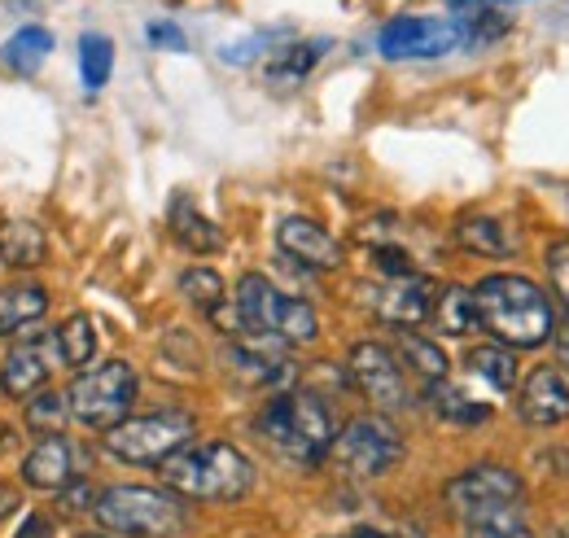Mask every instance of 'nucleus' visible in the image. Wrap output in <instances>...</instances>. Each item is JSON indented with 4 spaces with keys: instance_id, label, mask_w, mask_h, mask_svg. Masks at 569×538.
I'll use <instances>...</instances> for the list:
<instances>
[{
    "instance_id": "nucleus-4",
    "label": "nucleus",
    "mask_w": 569,
    "mask_h": 538,
    "mask_svg": "<svg viewBox=\"0 0 569 538\" xmlns=\"http://www.w3.org/2000/svg\"><path fill=\"white\" fill-rule=\"evenodd\" d=\"M237 320H241V337H268L277 346H307L320 337L316 307L277 289L259 271L237 280Z\"/></svg>"
},
{
    "instance_id": "nucleus-21",
    "label": "nucleus",
    "mask_w": 569,
    "mask_h": 538,
    "mask_svg": "<svg viewBox=\"0 0 569 538\" xmlns=\"http://www.w3.org/2000/svg\"><path fill=\"white\" fill-rule=\"evenodd\" d=\"M49 311V293L40 285H4L0 289V337L36 325Z\"/></svg>"
},
{
    "instance_id": "nucleus-6",
    "label": "nucleus",
    "mask_w": 569,
    "mask_h": 538,
    "mask_svg": "<svg viewBox=\"0 0 569 538\" xmlns=\"http://www.w3.org/2000/svg\"><path fill=\"white\" fill-rule=\"evenodd\" d=\"M137 390H141L137 368L128 359H110V363L88 368V372L74 377L71 390H67V407L83 429L110 434L114 425L128 420V411L137 404Z\"/></svg>"
},
{
    "instance_id": "nucleus-16",
    "label": "nucleus",
    "mask_w": 569,
    "mask_h": 538,
    "mask_svg": "<svg viewBox=\"0 0 569 538\" xmlns=\"http://www.w3.org/2000/svg\"><path fill=\"white\" fill-rule=\"evenodd\" d=\"M223 359H228V372L237 381L254 386V390H272V386L289 381V372H293L281 355H277V341H268V337H237L223 350Z\"/></svg>"
},
{
    "instance_id": "nucleus-23",
    "label": "nucleus",
    "mask_w": 569,
    "mask_h": 538,
    "mask_svg": "<svg viewBox=\"0 0 569 538\" xmlns=\"http://www.w3.org/2000/svg\"><path fill=\"white\" fill-rule=\"evenodd\" d=\"M53 53V31L49 27H22L4 40L0 49V62L13 70V74H36L44 67V58Z\"/></svg>"
},
{
    "instance_id": "nucleus-37",
    "label": "nucleus",
    "mask_w": 569,
    "mask_h": 538,
    "mask_svg": "<svg viewBox=\"0 0 569 538\" xmlns=\"http://www.w3.org/2000/svg\"><path fill=\"white\" fill-rule=\"evenodd\" d=\"M18 538H53V521H49V517H40V512H31V517L22 521Z\"/></svg>"
},
{
    "instance_id": "nucleus-8",
    "label": "nucleus",
    "mask_w": 569,
    "mask_h": 538,
    "mask_svg": "<svg viewBox=\"0 0 569 538\" xmlns=\"http://www.w3.org/2000/svg\"><path fill=\"white\" fill-rule=\"evenodd\" d=\"M473 44L469 18L465 13H447V18H395L377 31V53L390 62H426V58H447L456 49Z\"/></svg>"
},
{
    "instance_id": "nucleus-36",
    "label": "nucleus",
    "mask_w": 569,
    "mask_h": 538,
    "mask_svg": "<svg viewBox=\"0 0 569 538\" xmlns=\"http://www.w3.org/2000/svg\"><path fill=\"white\" fill-rule=\"evenodd\" d=\"M62 504H67V512H83V508H92V504H97V490H92L88 481L71 477V481L62 486Z\"/></svg>"
},
{
    "instance_id": "nucleus-26",
    "label": "nucleus",
    "mask_w": 569,
    "mask_h": 538,
    "mask_svg": "<svg viewBox=\"0 0 569 538\" xmlns=\"http://www.w3.org/2000/svg\"><path fill=\"white\" fill-rule=\"evenodd\" d=\"M465 538H535L526 526V508H487L460 517Z\"/></svg>"
},
{
    "instance_id": "nucleus-32",
    "label": "nucleus",
    "mask_w": 569,
    "mask_h": 538,
    "mask_svg": "<svg viewBox=\"0 0 569 538\" xmlns=\"http://www.w3.org/2000/svg\"><path fill=\"white\" fill-rule=\"evenodd\" d=\"M180 293L193 302V307H202L207 316H214V311H223V280H219V271L211 268H189L184 276H180Z\"/></svg>"
},
{
    "instance_id": "nucleus-40",
    "label": "nucleus",
    "mask_w": 569,
    "mask_h": 538,
    "mask_svg": "<svg viewBox=\"0 0 569 538\" xmlns=\"http://www.w3.org/2000/svg\"><path fill=\"white\" fill-rule=\"evenodd\" d=\"M561 355H566V363H569V329H561Z\"/></svg>"
},
{
    "instance_id": "nucleus-11",
    "label": "nucleus",
    "mask_w": 569,
    "mask_h": 538,
    "mask_svg": "<svg viewBox=\"0 0 569 538\" xmlns=\"http://www.w3.org/2000/svg\"><path fill=\"white\" fill-rule=\"evenodd\" d=\"M347 372H351V381H356L359 395L377 407L381 416L408 407L403 363L395 359L390 346H381V341H356L351 355H347Z\"/></svg>"
},
{
    "instance_id": "nucleus-15",
    "label": "nucleus",
    "mask_w": 569,
    "mask_h": 538,
    "mask_svg": "<svg viewBox=\"0 0 569 538\" xmlns=\"http://www.w3.org/2000/svg\"><path fill=\"white\" fill-rule=\"evenodd\" d=\"M277 246H281L284 259L302 263L311 271H333L342 268V246L316 223V219H302V215H289L277 223Z\"/></svg>"
},
{
    "instance_id": "nucleus-33",
    "label": "nucleus",
    "mask_w": 569,
    "mask_h": 538,
    "mask_svg": "<svg viewBox=\"0 0 569 538\" xmlns=\"http://www.w3.org/2000/svg\"><path fill=\"white\" fill-rule=\"evenodd\" d=\"M548 276H552V289H557V298L566 307V329H569V237L548 246Z\"/></svg>"
},
{
    "instance_id": "nucleus-34",
    "label": "nucleus",
    "mask_w": 569,
    "mask_h": 538,
    "mask_svg": "<svg viewBox=\"0 0 569 538\" xmlns=\"http://www.w3.org/2000/svg\"><path fill=\"white\" fill-rule=\"evenodd\" d=\"M372 263H377V271H381L386 280H395V276H417L408 250H399V246H377V250H372Z\"/></svg>"
},
{
    "instance_id": "nucleus-22",
    "label": "nucleus",
    "mask_w": 569,
    "mask_h": 538,
    "mask_svg": "<svg viewBox=\"0 0 569 538\" xmlns=\"http://www.w3.org/2000/svg\"><path fill=\"white\" fill-rule=\"evenodd\" d=\"M465 368H469L478 381H487L496 395H508V390L517 386V355H512L508 346H499V341L473 346V350L465 355Z\"/></svg>"
},
{
    "instance_id": "nucleus-35",
    "label": "nucleus",
    "mask_w": 569,
    "mask_h": 538,
    "mask_svg": "<svg viewBox=\"0 0 569 538\" xmlns=\"http://www.w3.org/2000/svg\"><path fill=\"white\" fill-rule=\"evenodd\" d=\"M144 36H149V44H153V49H176V53H180V49L189 44V40H184V31H180L176 22H149V31H144Z\"/></svg>"
},
{
    "instance_id": "nucleus-29",
    "label": "nucleus",
    "mask_w": 569,
    "mask_h": 538,
    "mask_svg": "<svg viewBox=\"0 0 569 538\" xmlns=\"http://www.w3.org/2000/svg\"><path fill=\"white\" fill-rule=\"evenodd\" d=\"M67 416H71V407H67V395H58V390H40V395H31L27 407H22L27 429H31V434H40V438L62 434Z\"/></svg>"
},
{
    "instance_id": "nucleus-1",
    "label": "nucleus",
    "mask_w": 569,
    "mask_h": 538,
    "mask_svg": "<svg viewBox=\"0 0 569 538\" xmlns=\"http://www.w3.org/2000/svg\"><path fill=\"white\" fill-rule=\"evenodd\" d=\"M473 302H478V325L508 350H535L557 329L552 298L530 276H517V271L482 276L473 289Z\"/></svg>"
},
{
    "instance_id": "nucleus-24",
    "label": "nucleus",
    "mask_w": 569,
    "mask_h": 538,
    "mask_svg": "<svg viewBox=\"0 0 569 538\" xmlns=\"http://www.w3.org/2000/svg\"><path fill=\"white\" fill-rule=\"evenodd\" d=\"M395 359L408 363V372H417L426 386H438L447 381V355L438 350V341L412 333V329H399V341H395Z\"/></svg>"
},
{
    "instance_id": "nucleus-17",
    "label": "nucleus",
    "mask_w": 569,
    "mask_h": 538,
    "mask_svg": "<svg viewBox=\"0 0 569 538\" xmlns=\"http://www.w3.org/2000/svg\"><path fill=\"white\" fill-rule=\"evenodd\" d=\"M74 477V460H71V442L62 434H49L36 442V451L22 460V481L36 486V490H62Z\"/></svg>"
},
{
    "instance_id": "nucleus-3",
    "label": "nucleus",
    "mask_w": 569,
    "mask_h": 538,
    "mask_svg": "<svg viewBox=\"0 0 569 538\" xmlns=\"http://www.w3.org/2000/svg\"><path fill=\"white\" fill-rule=\"evenodd\" d=\"M254 429L277 456H284L298 469L320 465L333 451V438H338L333 407L325 404L316 390H293V395L268 399L263 411L254 416Z\"/></svg>"
},
{
    "instance_id": "nucleus-31",
    "label": "nucleus",
    "mask_w": 569,
    "mask_h": 538,
    "mask_svg": "<svg viewBox=\"0 0 569 538\" xmlns=\"http://www.w3.org/2000/svg\"><path fill=\"white\" fill-rule=\"evenodd\" d=\"M53 341H58V359H62L67 368H83V363L92 359V350H97V329H92L88 316H71V320L53 333Z\"/></svg>"
},
{
    "instance_id": "nucleus-39",
    "label": "nucleus",
    "mask_w": 569,
    "mask_h": 538,
    "mask_svg": "<svg viewBox=\"0 0 569 538\" xmlns=\"http://www.w3.org/2000/svg\"><path fill=\"white\" fill-rule=\"evenodd\" d=\"M351 538H390V535H386V530H368V526H363V530H356Z\"/></svg>"
},
{
    "instance_id": "nucleus-5",
    "label": "nucleus",
    "mask_w": 569,
    "mask_h": 538,
    "mask_svg": "<svg viewBox=\"0 0 569 538\" xmlns=\"http://www.w3.org/2000/svg\"><path fill=\"white\" fill-rule=\"evenodd\" d=\"M92 517L119 538H171L184 530V508L171 490L153 486H110L97 495Z\"/></svg>"
},
{
    "instance_id": "nucleus-7",
    "label": "nucleus",
    "mask_w": 569,
    "mask_h": 538,
    "mask_svg": "<svg viewBox=\"0 0 569 538\" xmlns=\"http://www.w3.org/2000/svg\"><path fill=\"white\" fill-rule=\"evenodd\" d=\"M198 420L189 411H149V416H132L123 425H114L106 438V451L123 465H162L171 451H180L184 442H193Z\"/></svg>"
},
{
    "instance_id": "nucleus-28",
    "label": "nucleus",
    "mask_w": 569,
    "mask_h": 538,
    "mask_svg": "<svg viewBox=\"0 0 569 538\" xmlns=\"http://www.w3.org/2000/svg\"><path fill=\"white\" fill-rule=\"evenodd\" d=\"M110 70H114V44L110 36H83L79 40V74H83V88L88 92H101L110 83Z\"/></svg>"
},
{
    "instance_id": "nucleus-14",
    "label": "nucleus",
    "mask_w": 569,
    "mask_h": 538,
    "mask_svg": "<svg viewBox=\"0 0 569 538\" xmlns=\"http://www.w3.org/2000/svg\"><path fill=\"white\" fill-rule=\"evenodd\" d=\"M517 416H521L526 425H539V429L566 425L569 420V372L566 368H557V363H539V368L521 381Z\"/></svg>"
},
{
    "instance_id": "nucleus-27",
    "label": "nucleus",
    "mask_w": 569,
    "mask_h": 538,
    "mask_svg": "<svg viewBox=\"0 0 569 538\" xmlns=\"http://www.w3.org/2000/svg\"><path fill=\"white\" fill-rule=\"evenodd\" d=\"M456 241H460L465 250H473V255H487V259H503V255L512 250L503 223L491 219V215H469V219H460V223H456Z\"/></svg>"
},
{
    "instance_id": "nucleus-12",
    "label": "nucleus",
    "mask_w": 569,
    "mask_h": 538,
    "mask_svg": "<svg viewBox=\"0 0 569 538\" xmlns=\"http://www.w3.org/2000/svg\"><path fill=\"white\" fill-rule=\"evenodd\" d=\"M62 359H58V341L53 333H40V337H27V341H18V346H9V355H4V363H0V390L18 404H27L31 395H40L44 386H49V377H53V368H58Z\"/></svg>"
},
{
    "instance_id": "nucleus-19",
    "label": "nucleus",
    "mask_w": 569,
    "mask_h": 538,
    "mask_svg": "<svg viewBox=\"0 0 569 538\" xmlns=\"http://www.w3.org/2000/svg\"><path fill=\"white\" fill-rule=\"evenodd\" d=\"M429 320L442 337H469L478 325V302H473V289L465 285H442L433 293V307H429Z\"/></svg>"
},
{
    "instance_id": "nucleus-38",
    "label": "nucleus",
    "mask_w": 569,
    "mask_h": 538,
    "mask_svg": "<svg viewBox=\"0 0 569 538\" xmlns=\"http://www.w3.org/2000/svg\"><path fill=\"white\" fill-rule=\"evenodd\" d=\"M456 9H465V4H521V0H451Z\"/></svg>"
},
{
    "instance_id": "nucleus-41",
    "label": "nucleus",
    "mask_w": 569,
    "mask_h": 538,
    "mask_svg": "<svg viewBox=\"0 0 569 538\" xmlns=\"http://www.w3.org/2000/svg\"><path fill=\"white\" fill-rule=\"evenodd\" d=\"M83 538H106V535H83Z\"/></svg>"
},
{
    "instance_id": "nucleus-30",
    "label": "nucleus",
    "mask_w": 569,
    "mask_h": 538,
    "mask_svg": "<svg viewBox=\"0 0 569 538\" xmlns=\"http://www.w3.org/2000/svg\"><path fill=\"white\" fill-rule=\"evenodd\" d=\"M429 399H433V411L442 420H451V425H482V420H491V404H473L469 395L451 390L447 381L429 386Z\"/></svg>"
},
{
    "instance_id": "nucleus-20",
    "label": "nucleus",
    "mask_w": 569,
    "mask_h": 538,
    "mask_svg": "<svg viewBox=\"0 0 569 538\" xmlns=\"http://www.w3.org/2000/svg\"><path fill=\"white\" fill-rule=\"evenodd\" d=\"M44 255H49V237L40 223H31V219L0 223V259L9 268H40Z\"/></svg>"
},
{
    "instance_id": "nucleus-10",
    "label": "nucleus",
    "mask_w": 569,
    "mask_h": 538,
    "mask_svg": "<svg viewBox=\"0 0 569 538\" xmlns=\"http://www.w3.org/2000/svg\"><path fill=\"white\" fill-rule=\"evenodd\" d=\"M442 499L456 517L487 512V508H526V481L503 465H473L447 481Z\"/></svg>"
},
{
    "instance_id": "nucleus-2",
    "label": "nucleus",
    "mask_w": 569,
    "mask_h": 538,
    "mask_svg": "<svg viewBox=\"0 0 569 538\" xmlns=\"http://www.w3.org/2000/svg\"><path fill=\"white\" fill-rule=\"evenodd\" d=\"M158 472L176 499H198V504H237L254 486L250 456L232 442H184L158 465Z\"/></svg>"
},
{
    "instance_id": "nucleus-18",
    "label": "nucleus",
    "mask_w": 569,
    "mask_h": 538,
    "mask_svg": "<svg viewBox=\"0 0 569 538\" xmlns=\"http://www.w3.org/2000/svg\"><path fill=\"white\" fill-rule=\"evenodd\" d=\"M167 223H171V237H176L184 250H193V255H214V250H223V232L198 210L193 198H176L171 210H167Z\"/></svg>"
},
{
    "instance_id": "nucleus-13",
    "label": "nucleus",
    "mask_w": 569,
    "mask_h": 538,
    "mask_svg": "<svg viewBox=\"0 0 569 538\" xmlns=\"http://www.w3.org/2000/svg\"><path fill=\"white\" fill-rule=\"evenodd\" d=\"M368 293V307L377 320L395 325V329H417L421 320H429V307H433V285L426 276H395V280H381Z\"/></svg>"
},
{
    "instance_id": "nucleus-9",
    "label": "nucleus",
    "mask_w": 569,
    "mask_h": 538,
    "mask_svg": "<svg viewBox=\"0 0 569 538\" xmlns=\"http://www.w3.org/2000/svg\"><path fill=\"white\" fill-rule=\"evenodd\" d=\"M403 434L395 429L390 416H356L338 438H333V460L338 469L351 472V477H386V472L399 469L403 460Z\"/></svg>"
},
{
    "instance_id": "nucleus-25",
    "label": "nucleus",
    "mask_w": 569,
    "mask_h": 538,
    "mask_svg": "<svg viewBox=\"0 0 569 538\" xmlns=\"http://www.w3.org/2000/svg\"><path fill=\"white\" fill-rule=\"evenodd\" d=\"M325 49H329V40H307V44H284V49H277V58L268 62V83L272 88L302 83L311 74V67L325 58Z\"/></svg>"
}]
</instances>
